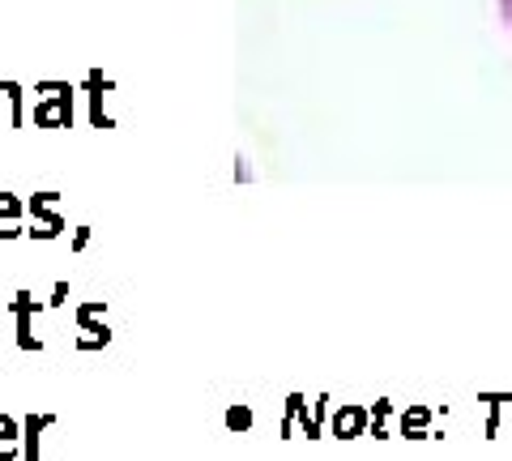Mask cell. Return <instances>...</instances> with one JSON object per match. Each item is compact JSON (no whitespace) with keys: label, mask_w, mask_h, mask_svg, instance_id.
Listing matches in <instances>:
<instances>
[{"label":"cell","mask_w":512,"mask_h":461,"mask_svg":"<svg viewBox=\"0 0 512 461\" xmlns=\"http://www.w3.org/2000/svg\"><path fill=\"white\" fill-rule=\"evenodd\" d=\"M52 427V419L39 415V419H26V461L39 457V432H47Z\"/></svg>","instance_id":"cell-1"},{"label":"cell","mask_w":512,"mask_h":461,"mask_svg":"<svg viewBox=\"0 0 512 461\" xmlns=\"http://www.w3.org/2000/svg\"><path fill=\"white\" fill-rule=\"evenodd\" d=\"M13 453H18V423L0 415V461H9Z\"/></svg>","instance_id":"cell-2"},{"label":"cell","mask_w":512,"mask_h":461,"mask_svg":"<svg viewBox=\"0 0 512 461\" xmlns=\"http://www.w3.org/2000/svg\"><path fill=\"white\" fill-rule=\"evenodd\" d=\"M500 13H504V22H508V30H512V0H500Z\"/></svg>","instance_id":"cell-3"}]
</instances>
